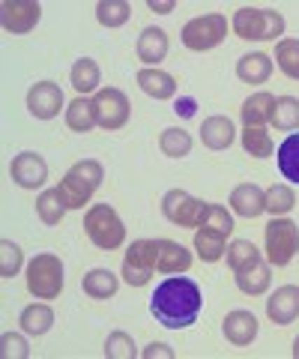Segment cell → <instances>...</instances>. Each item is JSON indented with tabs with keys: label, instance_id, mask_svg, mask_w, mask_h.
Wrapping results in <instances>:
<instances>
[{
	"label": "cell",
	"instance_id": "f1b7e54d",
	"mask_svg": "<svg viewBox=\"0 0 299 359\" xmlns=\"http://www.w3.org/2000/svg\"><path fill=\"white\" fill-rule=\"evenodd\" d=\"M129 15H132V6L126 4V0H99L96 4V21L108 30L123 27L129 21Z\"/></svg>",
	"mask_w": 299,
	"mask_h": 359
},
{
	"label": "cell",
	"instance_id": "52a82bcc",
	"mask_svg": "<svg viewBox=\"0 0 299 359\" xmlns=\"http://www.w3.org/2000/svg\"><path fill=\"white\" fill-rule=\"evenodd\" d=\"M225 36H228V18L221 13L192 18L189 25L183 27V45L189 51H209L225 42Z\"/></svg>",
	"mask_w": 299,
	"mask_h": 359
},
{
	"label": "cell",
	"instance_id": "3957f363",
	"mask_svg": "<svg viewBox=\"0 0 299 359\" xmlns=\"http://www.w3.org/2000/svg\"><path fill=\"white\" fill-rule=\"evenodd\" d=\"M84 231L90 243L102 252H114L126 243V224L111 204H93L84 216Z\"/></svg>",
	"mask_w": 299,
	"mask_h": 359
},
{
	"label": "cell",
	"instance_id": "8992f818",
	"mask_svg": "<svg viewBox=\"0 0 299 359\" xmlns=\"http://www.w3.org/2000/svg\"><path fill=\"white\" fill-rule=\"evenodd\" d=\"M209 210L213 204L209 201H197L183 189H171L168 195L162 198V212L171 224H180V228H204L209 219Z\"/></svg>",
	"mask_w": 299,
	"mask_h": 359
},
{
	"label": "cell",
	"instance_id": "f35d334b",
	"mask_svg": "<svg viewBox=\"0 0 299 359\" xmlns=\"http://www.w3.org/2000/svg\"><path fill=\"white\" fill-rule=\"evenodd\" d=\"M21 264H25V252H21L13 240H0V278L18 276Z\"/></svg>",
	"mask_w": 299,
	"mask_h": 359
},
{
	"label": "cell",
	"instance_id": "484cf974",
	"mask_svg": "<svg viewBox=\"0 0 299 359\" xmlns=\"http://www.w3.org/2000/svg\"><path fill=\"white\" fill-rule=\"evenodd\" d=\"M66 126L72 132H90L96 126V111H93V99L87 96H75L69 105H66Z\"/></svg>",
	"mask_w": 299,
	"mask_h": 359
},
{
	"label": "cell",
	"instance_id": "30bf717a",
	"mask_svg": "<svg viewBox=\"0 0 299 359\" xmlns=\"http://www.w3.org/2000/svg\"><path fill=\"white\" fill-rule=\"evenodd\" d=\"M156 273V240H135L123 257V278L132 287H144Z\"/></svg>",
	"mask_w": 299,
	"mask_h": 359
},
{
	"label": "cell",
	"instance_id": "e0dca14e",
	"mask_svg": "<svg viewBox=\"0 0 299 359\" xmlns=\"http://www.w3.org/2000/svg\"><path fill=\"white\" fill-rule=\"evenodd\" d=\"M230 210L242 219H258L267 212V192L254 183H239L230 192Z\"/></svg>",
	"mask_w": 299,
	"mask_h": 359
},
{
	"label": "cell",
	"instance_id": "f546056e",
	"mask_svg": "<svg viewBox=\"0 0 299 359\" xmlns=\"http://www.w3.org/2000/svg\"><path fill=\"white\" fill-rule=\"evenodd\" d=\"M272 126L279 132H293L299 129V99L296 96H279L272 108Z\"/></svg>",
	"mask_w": 299,
	"mask_h": 359
},
{
	"label": "cell",
	"instance_id": "60d3db41",
	"mask_svg": "<svg viewBox=\"0 0 299 359\" xmlns=\"http://www.w3.org/2000/svg\"><path fill=\"white\" fill-rule=\"evenodd\" d=\"M141 356H144V359H156V356H159V359H174V351H171L168 344H150Z\"/></svg>",
	"mask_w": 299,
	"mask_h": 359
},
{
	"label": "cell",
	"instance_id": "b9f144b4",
	"mask_svg": "<svg viewBox=\"0 0 299 359\" xmlns=\"http://www.w3.org/2000/svg\"><path fill=\"white\" fill-rule=\"evenodd\" d=\"M147 9H150V13L165 15V13H174L176 4H174V0H147Z\"/></svg>",
	"mask_w": 299,
	"mask_h": 359
},
{
	"label": "cell",
	"instance_id": "7bdbcfd3",
	"mask_svg": "<svg viewBox=\"0 0 299 359\" xmlns=\"http://www.w3.org/2000/svg\"><path fill=\"white\" fill-rule=\"evenodd\" d=\"M195 108H197L195 99H176V105H174V111H176V114H183V117H192Z\"/></svg>",
	"mask_w": 299,
	"mask_h": 359
},
{
	"label": "cell",
	"instance_id": "74e56055",
	"mask_svg": "<svg viewBox=\"0 0 299 359\" xmlns=\"http://www.w3.org/2000/svg\"><path fill=\"white\" fill-rule=\"evenodd\" d=\"M105 356L108 359H135L138 351H135V341H132V335L123 332V330L111 332L108 339H105Z\"/></svg>",
	"mask_w": 299,
	"mask_h": 359
},
{
	"label": "cell",
	"instance_id": "9a60e30c",
	"mask_svg": "<svg viewBox=\"0 0 299 359\" xmlns=\"http://www.w3.org/2000/svg\"><path fill=\"white\" fill-rule=\"evenodd\" d=\"M267 318L279 327H287L299 318V287L296 285H284L267 299Z\"/></svg>",
	"mask_w": 299,
	"mask_h": 359
},
{
	"label": "cell",
	"instance_id": "ffe728a7",
	"mask_svg": "<svg viewBox=\"0 0 299 359\" xmlns=\"http://www.w3.org/2000/svg\"><path fill=\"white\" fill-rule=\"evenodd\" d=\"M138 87H141L147 96L159 99V102H165V99H174V96H176V78H174L171 72L150 69V66L138 72Z\"/></svg>",
	"mask_w": 299,
	"mask_h": 359
},
{
	"label": "cell",
	"instance_id": "603a6c76",
	"mask_svg": "<svg viewBox=\"0 0 299 359\" xmlns=\"http://www.w3.org/2000/svg\"><path fill=\"white\" fill-rule=\"evenodd\" d=\"M234 276H237V287L242 290V294H249V297L267 294V287L272 285L270 264H263V261H254L251 266L239 269V273H234Z\"/></svg>",
	"mask_w": 299,
	"mask_h": 359
},
{
	"label": "cell",
	"instance_id": "836d02e7",
	"mask_svg": "<svg viewBox=\"0 0 299 359\" xmlns=\"http://www.w3.org/2000/svg\"><path fill=\"white\" fill-rule=\"evenodd\" d=\"M242 147L254 159H270L272 156V138L263 126H246L242 129Z\"/></svg>",
	"mask_w": 299,
	"mask_h": 359
},
{
	"label": "cell",
	"instance_id": "4dcf8cb0",
	"mask_svg": "<svg viewBox=\"0 0 299 359\" xmlns=\"http://www.w3.org/2000/svg\"><path fill=\"white\" fill-rule=\"evenodd\" d=\"M279 171L284 180L299 183V132L287 135L279 147Z\"/></svg>",
	"mask_w": 299,
	"mask_h": 359
},
{
	"label": "cell",
	"instance_id": "7a4b0ae2",
	"mask_svg": "<svg viewBox=\"0 0 299 359\" xmlns=\"http://www.w3.org/2000/svg\"><path fill=\"white\" fill-rule=\"evenodd\" d=\"M102 180H105V171H102V165H99L96 159L75 162L69 171H66V177L60 180V186H57L66 210H84V204H90L93 192L102 186Z\"/></svg>",
	"mask_w": 299,
	"mask_h": 359
},
{
	"label": "cell",
	"instance_id": "8fae6325",
	"mask_svg": "<svg viewBox=\"0 0 299 359\" xmlns=\"http://www.w3.org/2000/svg\"><path fill=\"white\" fill-rule=\"evenodd\" d=\"M42 18V6L36 0H4L0 4V25L13 36H25Z\"/></svg>",
	"mask_w": 299,
	"mask_h": 359
},
{
	"label": "cell",
	"instance_id": "e575fe53",
	"mask_svg": "<svg viewBox=\"0 0 299 359\" xmlns=\"http://www.w3.org/2000/svg\"><path fill=\"white\" fill-rule=\"evenodd\" d=\"M275 63L287 78L299 81V39H281L275 45Z\"/></svg>",
	"mask_w": 299,
	"mask_h": 359
},
{
	"label": "cell",
	"instance_id": "d590c367",
	"mask_svg": "<svg viewBox=\"0 0 299 359\" xmlns=\"http://www.w3.org/2000/svg\"><path fill=\"white\" fill-rule=\"evenodd\" d=\"M254 261H260V252L254 249V243L234 240V243L228 245V266H230V273H239V269L251 266Z\"/></svg>",
	"mask_w": 299,
	"mask_h": 359
},
{
	"label": "cell",
	"instance_id": "4fadbf2b",
	"mask_svg": "<svg viewBox=\"0 0 299 359\" xmlns=\"http://www.w3.org/2000/svg\"><path fill=\"white\" fill-rule=\"evenodd\" d=\"M9 177L15 180L21 189H39L48 180V162L39 153H18L13 165H9Z\"/></svg>",
	"mask_w": 299,
	"mask_h": 359
},
{
	"label": "cell",
	"instance_id": "cb8c5ba5",
	"mask_svg": "<svg viewBox=\"0 0 299 359\" xmlns=\"http://www.w3.org/2000/svg\"><path fill=\"white\" fill-rule=\"evenodd\" d=\"M225 245H228L225 231H216V228H197L195 231V252L201 255V261H207V264L221 261Z\"/></svg>",
	"mask_w": 299,
	"mask_h": 359
},
{
	"label": "cell",
	"instance_id": "ba28073f",
	"mask_svg": "<svg viewBox=\"0 0 299 359\" xmlns=\"http://www.w3.org/2000/svg\"><path fill=\"white\" fill-rule=\"evenodd\" d=\"M299 252V228L291 219H272L267 224V261L272 266H287Z\"/></svg>",
	"mask_w": 299,
	"mask_h": 359
},
{
	"label": "cell",
	"instance_id": "1f68e13d",
	"mask_svg": "<svg viewBox=\"0 0 299 359\" xmlns=\"http://www.w3.org/2000/svg\"><path fill=\"white\" fill-rule=\"evenodd\" d=\"M159 150L168 159H183V156L192 153V135L186 129H165L159 135Z\"/></svg>",
	"mask_w": 299,
	"mask_h": 359
},
{
	"label": "cell",
	"instance_id": "7c38bea8",
	"mask_svg": "<svg viewBox=\"0 0 299 359\" xmlns=\"http://www.w3.org/2000/svg\"><path fill=\"white\" fill-rule=\"evenodd\" d=\"M63 90L54 84V81H39V84H33L30 87V93H27V111L36 120H54L60 114V108H63Z\"/></svg>",
	"mask_w": 299,
	"mask_h": 359
},
{
	"label": "cell",
	"instance_id": "ab89813d",
	"mask_svg": "<svg viewBox=\"0 0 299 359\" xmlns=\"http://www.w3.org/2000/svg\"><path fill=\"white\" fill-rule=\"evenodd\" d=\"M0 356H4V359H27L30 347H27V341L21 339V335L4 332V339H0Z\"/></svg>",
	"mask_w": 299,
	"mask_h": 359
},
{
	"label": "cell",
	"instance_id": "83f0119b",
	"mask_svg": "<svg viewBox=\"0 0 299 359\" xmlns=\"http://www.w3.org/2000/svg\"><path fill=\"white\" fill-rule=\"evenodd\" d=\"M18 323L27 335H46L54 327V311H51V306H46V302H33V306H27L21 311Z\"/></svg>",
	"mask_w": 299,
	"mask_h": 359
},
{
	"label": "cell",
	"instance_id": "5b68a950",
	"mask_svg": "<svg viewBox=\"0 0 299 359\" xmlns=\"http://www.w3.org/2000/svg\"><path fill=\"white\" fill-rule=\"evenodd\" d=\"M27 290L36 299H57L63 290V261L51 252L36 255L27 264Z\"/></svg>",
	"mask_w": 299,
	"mask_h": 359
},
{
	"label": "cell",
	"instance_id": "d6a6232c",
	"mask_svg": "<svg viewBox=\"0 0 299 359\" xmlns=\"http://www.w3.org/2000/svg\"><path fill=\"white\" fill-rule=\"evenodd\" d=\"M36 216L46 222V224H60L66 216V204L57 189H46L39 198H36Z\"/></svg>",
	"mask_w": 299,
	"mask_h": 359
},
{
	"label": "cell",
	"instance_id": "7402d4cb",
	"mask_svg": "<svg viewBox=\"0 0 299 359\" xmlns=\"http://www.w3.org/2000/svg\"><path fill=\"white\" fill-rule=\"evenodd\" d=\"M272 108H275V96L260 90V93H251L239 108L242 126H263V123L272 120Z\"/></svg>",
	"mask_w": 299,
	"mask_h": 359
},
{
	"label": "cell",
	"instance_id": "ac0fdd59",
	"mask_svg": "<svg viewBox=\"0 0 299 359\" xmlns=\"http://www.w3.org/2000/svg\"><path fill=\"white\" fill-rule=\"evenodd\" d=\"M221 332H225V339L230 344L249 347L254 339H258V318H254L251 311H246V309H237V311H230L225 318V327H221Z\"/></svg>",
	"mask_w": 299,
	"mask_h": 359
},
{
	"label": "cell",
	"instance_id": "4316f807",
	"mask_svg": "<svg viewBox=\"0 0 299 359\" xmlns=\"http://www.w3.org/2000/svg\"><path fill=\"white\" fill-rule=\"evenodd\" d=\"M81 287H84V294L87 297H93V299H108V297H114L117 294V276L111 273V269H90L84 278H81Z\"/></svg>",
	"mask_w": 299,
	"mask_h": 359
},
{
	"label": "cell",
	"instance_id": "6da1fadb",
	"mask_svg": "<svg viewBox=\"0 0 299 359\" xmlns=\"http://www.w3.org/2000/svg\"><path fill=\"white\" fill-rule=\"evenodd\" d=\"M204 309V297L192 278L186 276H171L156 287V294L150 297V311L162 327L168 330H186L197 323Z\"/></svg>",
	"mask_w": 299,
	"mask_h": 359
},
{
	"label": "cell",
	"instance_id": "d4e9b609",
	"mask_svg": "<svg viewBox=\"0 0 299 359\" xmlns=\"http://www.w3.org/2000/svg\"><path fill=\"white\" fill-rule=\"evenodd\" d=\"M99 78H102V72H99V63L90 60V57L75 60L72 72H69V81H72L75 90H78V96L99 93Z\"/></svg>",
	"mask_w": 299,
	"mask_h": 359
},
{
	"label": "cell",
	"instance_id": "8d00e7d4",
	"mask_svg": "<svg viewBox=\"0 0 299 359\" xmlns=\"http://www.w3.org/2000/svg\"><path fill=\"white\" fill-rule=\"evenodd\" d=\"M296 204V195H293V189L291 186H281V183H275L267 189V212H272L275 219L279 216H287V212L293 210Z\"/></svg>",
	"mask_w": 299,
	"mask_h": 359
},
{
	"label": "cell",
	"instance_id": "d6986e66",
	"mask_svg": "<svg viewBox=\"0 0 299 359\" xmlns=\"http://www.w3.org/2000/svg\"><path fill=\"white\" fill-rule=\"evenodd\" d=\"M272 75V57L263 51H251V54H242L237 60V78L246 84H263L270 81Z\"/></svg>",
	"mask_w": 299,
	"mask_h": 359
},
{
	"label": "cell",
	"instance_id": "44dd1931",
	"mask_svg": "<svg viewBox=\"0 0 299 359\" xmlns=\"http://www.w3.org/2000/svg\"><path fill=\"white\" fill-rule=\"evenodd\" d=\"M237 138V132H234V123H230L228 117H207L204 120V126H201V141H204V147L209 150H228L230 144H234Z\"/></svg>",
	"mask_w": 299,
	"mask_h": 359
},
{
	"label": "cell",
	"instance_id": "277c9868",
	"mask_svg": "<svg viewBox=\"0 0 299 359\" xmlns=\"http://www.w3.org/2000/svg\"><path fill=\"white\" fill-rule=\"evenodd\" d=\"M230 27L239 39H254V42H270L284 33V15L275 9H251L242 6L230 18Z\"/></svg>",
	"mask_w": 299,
	"mask_h": 359
},
{
	"label": "cell",
	"instance_id": "2e32d148",
	"mask_svg": "<svg viewBox=\"0 0 299 359\" xmlns=\"http://www.w3.org/2000/svg\"><path fill=\"white\" fill-rule=\"evenodd\" d=\"M168 33H165L162 27H144L141 36H138V45H135V54L141 63H147L150 69H156V66L168 57Z\"/></svg>",
	"mask_w": 299,
	"mask_h": 359
},
{
	"label": "cell",
	"instance_id": "5bb4252c",
	"mask_svg": "<svg viewBox=\"0 0 299 359\" xmlns=\"http://www.w3.org/2000/svg\"><path fill=\"white\" fill-rule=\"evenodd\" d=\"M189 266H192V252L183 243L156 237V273L176 276V273H186Z\"/></svg>",
	"mask_w": 299,
	"mask_h": 359
},
{
	"label": "cell",
	"instance_id": "9c48e42d",
	"mask_svg": "<svg viewBox=\"0 0 299 359\" xmlns=\"http://www.w3.org/2000/svg\"><path fill=\"white\" fill-rule=\"evenodd\" d=\"M93 111H96V126H102L105 132H117L129 123L132 105L123 90L117 87H105L93 96Z\"/></svg>",
	"mask_w": 299,
	"mask_h": 359
},
{
	"label": "cell",
	"instance_id": "ee69618b",
	"mask_svg": "<svg viewBox=\"0 0 299 359\" xmlns=\"http://www.w3.org/2000/svg\"><path fill=\"white\" fill-rule=\"evenodd\" d=\"M293 359H299V335H296V341H293Z\"/></svg>",
	"mask_w": 299,
	"mask_h": 359
}]
</instances>
